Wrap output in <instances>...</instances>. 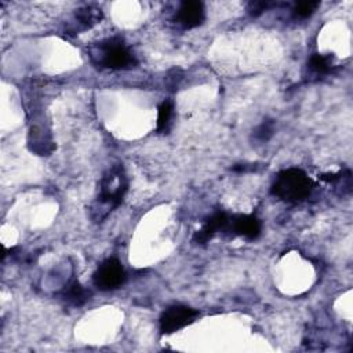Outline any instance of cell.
Returning a JSON list of instances; mask_svg holds the SVG:
<instances>
[{"label": "cell", "mask_w": 353, "mask_h": 353, "mask_svg": "<svg viewBox=\"0 0 353 353\" xmlns=\"http://www.w3.org/2000/svg\"><path fill=\"white\" fill-rule=\"evenodd\" d=\"M199 316L196 309L183 305H175L165 309L160 317V331L163 334H172L188 324L193 323Z\"/></svg>", "instance_id": "5"}, {"label": "cell", "mask_w": 353, "mask_h": 353, "mask_svg": "<svg viewBox=\"0 0 353 353\" xmlns=\"http://www.w3.org/2000/svg\"><path fill=\"white\" fill-rule=\"evenodd\" d=\"M128 181L125 172L121 165H113L106 171L99 183V194H98V207L94 210L92 218L95 222H101L103 216V210L106 215L112 211V208L117 207L127 192Z\"/></svg>", "instance_id": "1"}, {"label": "cell", "mask_w": 353, "mask_h": 353, "mask_svg": "<svg viewBox=\"0 0 353 353\" xmlns=\"http://www.w3.org/2000/svg\"><path fill=\"white\" fill-rule=\"evenodd\" d=\"M92 280L99 290L109 291L120 287L124 283L125 272L116 258H108L98 266Z\"/></svg>", "instance_id": "4"}, {"label": "cell", "mask_w": 353, "mask_h": 353, "mask_svg": "<svg viewBox=\"0 0 353 353\" xmlns=\"http://www.w3.org/2000/svg\"><path fill=\"white\" fill-rule=\"evenodd\" d=\"M312 189V179L299 168L281 171L272 185V193L285 201H301L310 194Z\"/></svg>", "instance_id": "2"}, {"label": "cell", "mask_w": 353, "mask_h": 353, "mask_svg": "<svg viewBox=\"0 0 353 353\" xmlns=\"http://www.w3.org/2000/svg\"><path fill=\"white\" fill-rule=\"evenodd\" d=\"M274 131V121L273 120H263L254 131H252V139L263 143L270 139Z\"/></svg>", "instance_id": "11"}, {"label": "cell", "mask_w": 353, "mask_h": 353, "mask_svg": "<svg viewBox=\"0 0 353 353\" xmlns=\"http://www.w3.org/2000/svg\"><path fill=\"white\" fill-rule=\"evenodd\" d=\"M229 216L225 212H215L214 215H211L204 225L201 226L200 230H197L193 236V240L199 244H204L207 243L210 239L214 237V234L219 230H223L229 226Z\"/></svg>", "instance_id": "7"}, {"label": "cell", "mask_w": 353, "mask_h": 353, "mask_svg": "<svg viewBox=\"0 0 353 353\" xmlns=\"http://www.w3.org/2000/svg\"><path fill=\"white\" fill-rule=\"evenodd\" d=\"M317 7H319V1H299L294 8V14L298 18H307L316 11Z\"/></svg>", "instance_id": "14"}, {"label": "cell", "mask_w": 353, "mask_h": 353, "mask_svg": "<svg viewBox=\"0 0 353 353\" xmlns=\"http://www.w3.org/2000/svg\"><path fill=\"white\" fill-rule=\"evenodd\" d=\"M204 7L200 1H183L178 10L176 19L185 29H192L203 23Z\"/></svg>", "instance_id": "6"}, {"label": "cell", "mask_w": 353, "mask_h": 353, "mask_svg": "<svg viewBox=\"0 0 353 353\" xmlns=\"http://www.w3.org/2000/svg\"><path fill=\"white\" fill-rule=\"evenodd\" d=\"M76 17L80 21V23H84L85 26H91L101 19V8H95L91 6L84 7L76 12Z\"/></svg>", "instance_id": "12"}, {"label": "cell", "mask_w": 353, "mask_h": 353, "mask_svg": "<svg viewBox=\"0 0 353 353\" xmlns=\"http://www.w3.org/2000/svg\"><path fill=\"white\" fill-rule=\"evenodd\" d=\"M90 296V291H87L79 281L70 283L65 291H63V298L73 306H81Z\"/></svg>", "instance_id": "9"}, {"label": "cell", "mask_w": 353, "mask_h": 353, "mask_svg": "<svg viewBox=\"0 0 353 353\" xmlns=\"http://www.w3.org/2000/svg\"><path fill=\"white\" fill-rule=\"evenodd\" d=\"M268 3H265V1H251L250 4H248V12L251 14V15H254V17H256V15H259V14H262L266 8H268Z\"/></svg>", "instance_id": "15"}, {"label": "cell", "mask_w": 353, "mask_h": 353, "mask_svg": "<svg viewBox=\"0 0 353 353\" xmlns=\"http://www.w3.org/2000/svg\"><path fill=\"white\" fill-rule=\"evenodd\" d=\"M98 63L109 69H125L135 63V59L124 41L119 37L106 39L99 43L98 52L94 55Z\"/></svg>", "instance_id": "3"}, {"label": "cell", "mask_w": 353, "mask_h": 353, "mask_svg": "<svg viewBox=\"0 0 353 353\" xmlns=\"http://www.w3.org/2000/svg\"><path fill=\"white\" fill-rule=\"evenodd\" d=\"M232 230L245 239L254 240L261 233V221L254 215H237L229 221Z\"/></svg>", "instance_id": "8"}, {"label": "cell", "mask_w": 353, "mask_h": 353, "mask_svg": "<svg viewBox=\"0 0 353 353\" xmlns=\"http://www.w3.org/2000/svg\"><path fill=\"white\" fill-rule=\"evenodd\" d=\"M309 69L316 74H325L331 69L330 57L321 54H313L309 59Z\"/></svg>", "instance_id": "10"}, {"label": "cell", "mask_w": 353, "mask_h": 353, "mask_svg": "<svg viewBox=\"0 0 353 353\" xmlns=\"http://www.w3.org/2000/svg\"><path fill=\"white\" fill-rule=\"evenodd\" d=\"M172 116V103L168 101H164L160 106H159V113H157V131H165L170 120Z\"/></svg>", "instance_id": "13"}]
</instances>
